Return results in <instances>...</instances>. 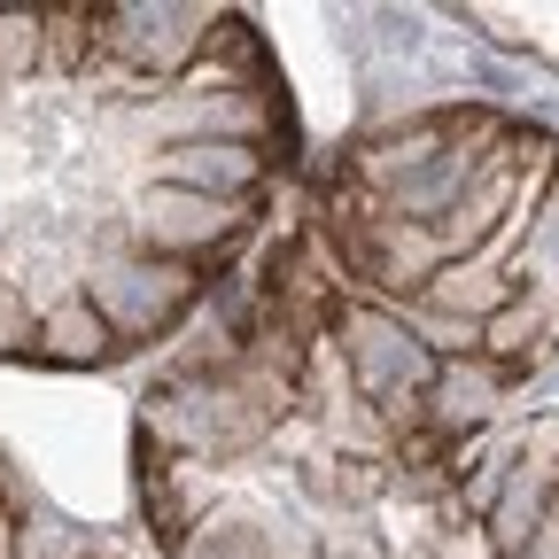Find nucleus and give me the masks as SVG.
Here are the masks:
<instances>
[{
    "label": "nucleus",
    "mask_w": 559,
    "mask_h": 559,
    "mask_svg": "<svg viewBox=\"0 0 559 559\" xmlns=\"http://www.w3.org/2000/svg\"><path fill=\"white\" fill-rule=\"evenodd\" d=\"M296 164L288 79L226 9L0 16V366L171 342Z\"/></svg>",
    "instance_id": "1"
},
{
    "label": "nucleus",
    "mask_w": 559,
    "mask_h": 559,
    "mask_svg": "<svg viewBox=\"0 0 559 559\" xmlns=\"http://www.w3.org/2000/svg\"><path fill=\"white\" fill-rule=\"evenodd\" d=\"M0 559H24V489L0 459Z\"/></svg>",
    "instance_id": "2"
}]
</instances>
